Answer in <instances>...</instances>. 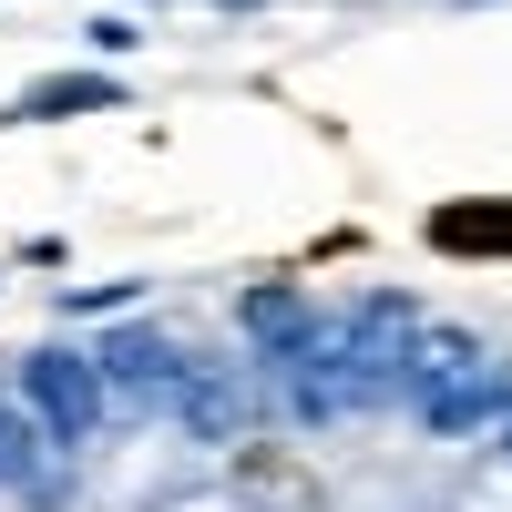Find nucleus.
Masks as SVG:
<instances>
[{"label": "nucleus", "instance_id": "2", "mask_svg": "<svg viewBox=\"0 0 512 512\" xmlns=\"http://www.w3.org/2000/svg\"><path fill=\"white\" fill-rule=\"evenodd\" d=\"M410 410L431 420V431H482V420H512V369L482 349V359H461V369H441V379H420L410 390Z\"/></svg>", "mask_w": 512, "mask_h": 512}, {"label": "nucleus", "instance_id": "6", "mask_svg": "<svg viewBox=\"0 0 512 512\" xmlns=\"http://www.w3.org/2000/svg\"><path fill=\"white\" fill-rule=\"evenodd\" d=\"M236 318H246V338H256V359H267V369L297 359V349H308V328H318V308H308L297 287H256Z\"/></svg>", "mask_w": 512, "mask_h": 512}, {"label": "nucleus", "instance_id": "4", "mask_svg": "<svg viewBox=\"0 0 512 512\" xmlns=\"http://www.w3.org/2000/svg\"><path fill=\"white\" fill-rule=\"evenodd\" d=\"M164 420H185L195 441H236L246 420H256V390H246L236 359H195L185 349V379H175V400H164Z\"/></svg>", "mask_w": 512, "mask_h": 512}, {"label": "nucleus", "instance_id": "3", "mask_svg": "<svg viewBox=\"0 0 512 512\" xmlns=\"http://www.w3.org/2000/svg\"><path fill=\"white\" fill-rule=\"evenodd\" d=\"M93 369H103V390L123 400V410H164L175 400V379H185V349L164 328H113L103 349H93Z\"/></svg>", "mask_w": 512, "mask_h": 512}, {"label": "nucleus", "instance_id": "9", "mask_svg": "<svg viewBox=\"0 0 512 512\" xmlns=\"http://www.w3.org/2000/svg\"><path fill=\"white\" fill-rule=\"evenodd\" d=\"M226 11H256V0H226Z\"/></svg>", "mask_w": 512, "mask_h": 512}, {"label": "nucleus", "instance_id": "8", "mask_svg": "<svg viewBox=\"0 0 512 512\" xmlns=\"http://www.w3.org/2000/svg\"><path fill=\"white\" fill-rule=\"evenodd\" d=\"M431 246H512V205H502V216H472V205H441V216H431Z\"/></svg>", "mask_w": 512, "mask_h": 512}, {"label": "nucleus", "instance_id": "1", "mask_svg": "<svg viewBox=\"0 0 512 512\" xmlns=\"http://www.w3.org/2000/svg\"><path fill=\"white\" fill-rule=\"evenodd\" d=\"M11 390H21V410H31V420H41V431H52L62 451H93V441H103V420H113V390H103L93 349H62V338L21 349Z\"/></svg>", "mask_w": 512, "mask_h": 512}, {"label": "nucleus", "instance_id": "7", "mask_svg": "<svg viewBox=\"0 0 512 512\" xmlns=\"http://www.w3.org/2000/svg\"><path fill=\"white\" fill-rule=\"evenodd\" d=\"M113 103H123L113 72H52V82H31L11 113H21V123H62V113H113Z\"/></svg>", "mask_w": 512, "mask_h": 512}, {"label": "nucleus", "instance_id": "5", "mask_svg": "<svg viewBox=\"0 0 512 512\" xmlns=\"http://www.w3.org/2000/svg\"><path fill=\"white\" fill-rule=\"evenodd\" d=\"M0 492H21V502H62L72 492V451L21 410V390H0Z\"/></svg>", "mask_w": 512, "mask_h": 512}, {"label": "nucleus", "instance_id": "10", "mask_svg": "<svg viewBox=\"0 0 512 512\" xmlns=\"http://www.w3.org/2000/svg\"><path fill=\"white\" fill-rule=\"evenodd\" d=\"M502 451H512V420H502Z\"/></svg>", "mask_w": 512, "mask_h": 512}]
</instances>
